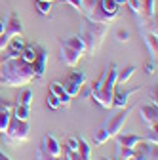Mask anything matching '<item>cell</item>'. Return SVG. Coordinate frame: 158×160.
I'll use <instances>...</instances> for the list:
<instances>
[{
    "mask_svg": "<svg viewBox=\"0 0 158 160\" xmlns=\"http://www.w3.org/2000/svg\"><path fill=\"white\" fill-rule=\"evenodd\" d=\"M34 80L32 65L23 61L21 57L2 59L0 63V82L8 88H23Z\"/></svg>",
    "mask_w": 158,
    "mask_h": 160,
    "instance_id": "1",
    "label": "cell"
},
{
    "mask_svg": "<svg viewBox=\"0 0 158 160\" xmlns=\"http://www.w3.org/2000/svg\"><path fill=\"white\" fill-rule=\"evenodd\" d=\"M116 74H118V67H116V63H111L105 69L101 86L95 92H91V99L97 101L103 109H112V93L116 88Z\"/></svg>",
    "mask_w": 158,
    "mask_h": 160,
    "instance_id": "2",
    "label": "cell"
},
{
    "mask_svg": "<svg viewBox=\"0 0 158 160\" xmlns=\"http://www.w3.org/2000/svg\"><path fill=\"white\" fill-rule=\"evenodd\" d=\"M109 31V25H103V23H93V21H86L80 29V36L82 42L86 46V53L88 55H93V52L99 50V46L103 44V38Z\"/></svg>",
    "mask_w": 158,
    "mask_h": 160,
    "instance_id": "3",
    "label": "cell"
},
{
    "mask_svg": "<svg viewBox=\"0 0 158 160\" xmlns=\"http://www.w3.org/2000/svg\"><path fill=\"white\" fill-rule=\"evenodd\" d=\"M82 2V13L88 17V21L93 23H103V25H111L118 15H109L103 12L101 0H80Z\"/></svg>",
    "mask_w": 158,
    "mask_h": 160,
    "instance_id": "4",
    "label": "cell"
},
{
    "mask_svg": "<svg viewBox=\"0 0 158 160\" xmlns=\"http://www.w3.org/2000/svg\"><path fill=\"white\" fill-rule=\"evenodd\" d=\"M29 132H31V128H29L27 120H17V118L12 116L10 124L4 132V139H6V143H13V145L25 143L29 139Z\"/></svg>",
    "mask_w": 158,
    "mask_h": 160,
    "instance_id": "5",
    "label": "cell"
},
{
    "mask_svg": "<svg viewBox=\"0 0 158 160\" xmlns=\"http://www.w3.org/2000/svg\"><path fill=\"white\" fill-rule=\"evenodd\" d=\"M130 112H131V107H124V109H118V112H116L114 116L107 118V122L103 124V130L107 132L109 139L114 137L116 133L122 132V128H124V124H126V120H128Z\"/></svg>",
    "mask_w": 158,
    "mask_h": 160,
    "instance_id": "6",
    "label": "cell"
},
{
    "mask_svg": "<svg viewBox=\"0 0 158 160\" xmlns=\"http://www.w3.org/2000/svg\"><path fill=\"white\" fill-rule=\"evenodd\" d=\"M84 84H86V74H84V71H71L69 76H67V80L63 82V88H65V92L71 97H74V95H78V93L82 92V86Z\"/></svg>",
    "mask_w": 158,
    "mask_h": 160,
    "instance_id": "7",
    "label": "cell"
},
{
    "mask_svg": "<svg viewBox=\"0 0 158 160\" xmlns=\"http://www.w3.org/2000/svg\"><path fill=\"white\" fill-rule=\"evenodd\" d=\"M23 34V23L19 15L15 12H10L6 15V31H4V38L10 40L12 36H21Z\"/></svg>",
    "mask_w": 158,
    "mask_h": 160,
    "instance_id": "8",
    "label": "cell"
},
{
    "mask_svg": "<svg viewBox=\"0 0 158 160\" xmlns=\"http://www.w3.org/2000/svg\"><path fill=\"white\" fill-rule=\"evenodd\" d=\"M139 112H141L143 122L149 126V130H154L156 128V122H158V107H156V103L141 105L139 107Z\"/></svg>",
    "mask_w": 158,
    "mask_h": 160,
    "instance_id": "9",
    "label": "cell"
},
{
    "mask_svg": "<svg viewBox=\"0 0 158 160\" xmlns=\"http://www.w3.org/2000/svg\"><path fill=\"white\" fill-rule=\"evenodd\" d=\"M23 46H25V40H23V34H21V36H12V38L8 40V44H6V48L2 50V52H4L2 59H12V57H19V53H21Z\"/></svg>",
    "mask_w": 158,
    "mask_h": 160,
    "instance_id": "10",
    "label": "cell"
},
{
    "mask_svg": "<svg viewBox=\"0 0 158 160\" xmlns=\"http://www.w3.org/2000/svg\"><path fill=\"white\" fill-rule=\"evenodd\" d=\"M59 57H61V61L67 67H76L78 61L82 59V53H78L76 50H72V48H69V46L59 42Z\"/></svg>",
    "mask_w": 158,
    "mask_h": 160,
    "instance_id": "11",
    "label": "cell"
},
{
    "mask_svg": "<svg viewBox=\"0 0 158 160\" xmlns=\"http://www.w3.org/2000/svg\"><path fill=\"white\" fill-rule=\"evenodd\" d=\"M139 90H141V86L131 88V90H118V88H114V93H112V107H116V109L128 107V99H130L133 93H137Z\"/></svg>",
    "mask_w": 158,
    "mask_h": 160,
    "instance_id": "12",
    "label": "cell"
},
{
    "mask_svg": "<svg viewBox=\"0 0 158 160\" xmlns=\"http://www.w3.org/2000/svg\"><path fill=\"white\" fill-rule=\"evenodd\" d=\"M46 61H48V53L46 50L38 44V52H36V59L32 61V71H34V78H42L46 74Z\"/></svg>",
    "mask_w": 158,
    "mask_h": 160,
    "instance_id": "13",
    "label": "cell"
},
{
    "mask_svg": "<svg viewBox=\"0 0 158 160\" xmlns=\"http://www.w3.org/2000/svg\"><path fill=\"white\" fill-rule=\"evenodd\" d=\"M116 139V147H126V149H133L139 141H143V137L141 135H137V133H116L114 135Z\"/></svg>",
    "mask_w": 158,
    "mask_h": 160,
    "instance_id": "14",
    "label": "cell"
},
{
    "mask_svg": "<svg viewBox=\"0 0 158 160\" xmlns=\"http://www.w3.org/2000/svg\"><path fill=\"white\" fill-rule=\"evenodd\" d=\"M50 92L59 99V103H61V107H65V109H69L71 107V95L65 92V88H63V84L61 82H57V80H55V82H52L50 84Z\"/></svg>",
    "mask_w": 158,
    "mask_h": 160,
    "instance_id": "15",
    "label": "cell"
},
{
    "mask_svg": "<svg viewBox=\"0 0 158 160\" xmlns=\"http://www.w3.org/2000/svg\"><path fill=\"white\" fill-rule=\"evenodd\" d=\"M40 147L48 152V154H53V156H61V143L57 141V139L52 135V133H46L42 137V143Z\"/></svg>",
    "mask_w": 158,
    "mask_h": 160,
    "instance_id": "16",
    "label": "cell"
},
{
    "mask_svg": "<svg viewBox=\"0 0 158 160\" xmlns=\"http://www.w3.org/2000/svg\"><path fill=\"white\" fill-rule=\"evenodd\" d=\"M61 44H65V46H69V48H72V50H76L78 53H86V46H84V42H82V38L78 36V34H72V36H67V38H61L59 40Z\"/></svg>",
    "mask_w": 158,
    "mask_h": 160,
    "instance_id": "17",
    "label": "cell"
},
{
    "mask_svg": "<svg viewBox=\"0 0 158 160\" xmlns=\"http://www.w3.org/2000/svg\"><path fill=\"white\" fill-rule=\"evenodd\" d=\"M143 42L149 50V55L151 59H156V53H158V42H156V34L152 32H143Z\"/></svg>",
    "mask_w": 158,
    "mask_h": 160,
    "instance_id": "18",
    "label": "cell"
},
{
    "mask_svg": "<svg viewBox=\"0 0 158 160\" xmlns=\"http://www.w3.org/2000/svg\"><path fill=\"white\" fill-rule=\"evenodd\" d=\"M133 72H135V65H126V67H122V69H118V74H116V86L126 84L128 80L133 76Z\"/></svg>",
    "mask_w": 158,
    "mask_h": 160,
    "instance_id": "19",
    "label": "cell"
},
{
    "mask_svg": "<svg viewBox=\"0 0 158 160\" xmlns=\"http://www.w3.org/2000/svg\"><path fill=\"white\" fill-rule=\"evenodd\" d=\"M36 52H38V44H25L23 50H21V53H19V57H21L23 61H27V63L32 65V61L36 59Z\"/></svg>",
    "mask_w": 158,
    "mask_h": 160,
    "instance_id": "20",
    "label": "cell"
},
{
    "mask_svg": "<svg viewBox=\"0 0 158 160\" xmlns=\"http://www.w3.org/2000/svg\"><path fill=\"white\" fill-rule=\"evenodd\" d=\"M12 116L17 118V120H27V122H29V118H31V107L21 105V103H15V107L12 111Z\"/></svg>",
    "mask_w": 158,
    "mask_h": 160,
    "instance_id": "21",
    "label": "cell"
},
{
    "mask_svg": "<svg viewBox=\"0 0 158 160\" xmlns=\"http://www.w3.org/2000/svg\"><path fill=\"white\" fill-rule=\"evenodd\" d=\"M78 139V154H80L82 160H90V152H91V147L86 143L84 137H76Z\"/></svg>",
    "mask_w": 158,
    "mask_h": 160,
    "instance_id": "22",
    "label": "cell"
},
{
    "mask_svg": "<svg viewBox=\"0 0 158 160\" xmlns=\"http://www.w3.org/2000/svg\"><path fill=\"white\" fill-rule=\"evenodd\" d=\"M101 6H103V12L109 13V15H118V8L120 4L116 0H101Z\"/></svg>",
    "mask_w": 158,
    "mask_h": 160,
    "instance_id": "23",
    "label": "cell"
},
{
    "mask_svg": "<svg viewBox=\"0 0 158 160\" xmlns=\"http://www.w3.org/2000/svg\"><path fill=\"white\" fill-rule=\"evenodd\" d=\"M17 103H21V105H27V107H31V103H32V90H29V88H23L21 92H19Z\"/></svg>",
    "mask_w": 158,
    "mask_h": 160,
    "instance_id": "24",
    "label": "cell"
},
{
    "mask_svg": "<svg viewBox=\"0 0 158 160\" xmlns=\"http://www.w3.org/2000/svg\"><path fill=\"white\" fill-rule=\"evenodd\" d=\"M107 141H109V135H107V132L103 128H99V130L93 133V145L99 147V145H105Z\"/></svg>",
    "mask_w": 158,
    "mask_h": 160,
    "instance_id": "25",
    "label": "cell"
},
{
    "mask_svg": "<svg viewBox=\"0 0 158 160\" xmlns=\"http://www.w3.org/2000/svg\"><path fill=\"white\" fill-rule=\"evenodd\" d=\"M141 15H154V0H139Z\"/></svg>",
    "mask_w": 158,
    "mask_h": 160,
    "instance_id": "26",
    "label": "cell"
},
{
    "mask_svg": "<svg viewBox=\"0 0 158 160\" xmlns=\"http://www.w3.org/2000/svg\"><path fill=\"white\" fill-rule=\"evenodd\" d=\"M12 120V111H0V133H4Z\"/></svg>",
    "mask_w": 158,
    "mask_h": 160,
    "instance_id": "27",
    "label": "cell"
},
{
    "mask_svg": "<svg viewBox=\"0 0 158 160\" xmlns=\"http://www.w3.org/2000/svg\"><path fill=\"white\" fill-rule=\"evenodd\" d=\"M130 158H133V149L116 147V160H130Z\"/></svg>",
    "mask_w": 158,
    "mask_h": 160,
    "instance_id": "28",
    "label": "cell"
},
{
    "mask_svg": "<svg viewBox=\"0 0 158 160\" xmlns=\"http://www.w3.org/2000/svg\"><path fill=\"white\" fill-rule=\"evenodd\" d=\"M34 160H63V156H53V154H48L42 147H38L36 149V156Z\"/></svg>",
    "mask_w": 158,
    "mask_h": 160,
    "instance_id": "29",
    "label": "cell"
},
{
    "mask_svg": "<svg viewBox=\"0 0 158 160\" xmlns=\"http://www.w3.org/2000/svg\"><path fill=\"white\" fill-rule=\"evenodd\" d=\"M36 10L40 12L42 15H50V10H52V2H48V0H36Z\"/></svg>",
    "mask_w": 158,
    "mask_h": 160,
    "instance_id": "30",
    "label": "cell"
},
{
    "mask_svg": "<svg viewBox=\"0 0 158 160\" xmlns=\"http://www.w3.org/2000/svg\"><path fill=\"white\" fill-rule=\"evenodd\" d=\"M46 103H48V107H50V109H53V111L61 109V103H59V99H57L52 92H48V99H46Z\"/></svg>",
    "mask_w": 158,
    "mask_h": 160,
    "instance_id": "31",
    "label": "cell"
},
{
    "mask_svg": "<svg viewBox=\"0 0 158 160\" xmlns=\"http://www.w3.org/2000/svg\"><path fill=\"white\" fill-rule=\"evenodd\" d=\"M126 4L130 6V10L135 15H141V4H139V0H126Z\"/></svg>",
    "mask_w": 158,
    "mask_h": 160,
    "instance_id": "32",
    "label": "cell"
},
{
    "mask_svg": "<svg viewBox=\"0 0 158 160\" xmlns=\"http://www.w3.org/2000/svg\"><path fill=\"white\" fill-rule=\"evenodd\" d=\"M13 107H15L13 101H8V99L0 95V111H13Z\"/></svg>",
    "mask_w": 158,
    "mask_h": 160,
    "instance_id": "33",
    "label": "cell"
},
{
    "mask_svg": "<svg viewBox=\"0 0 158 160\" xmlns=\"http://www.w3.org/2000/svg\"><path fill=\"white\" fill-rule=\"evenodd\" d=\"M145 141H147V143H152V145H156V143H158V133H156V128H154V130H149V133H147V137H145Z\"/></svg>",
    "mask_w": 158,
    "mask_h": 160,
    "instance_id": "34",
    "label": "cell"
},
{
    "mask_svg": "<svg viewBox=\"0 0 158 160\" xmlns=\"http://www.w3.org/2000/svg\"><path fill=\"white\" fill-rule=\"evenodd\" d=\"M65 147H67L69 151H78V139H76V137H69L67 143H65Z\"/></svg>",
    "mask_w": 158,
    "mask_h": 160,
    "instance_id": "35",
    "label": "cell"
},
{
    "mask_svg": "<svg viewBox=\"0 0 158 160\" xmlns=\"http://www.w3.org/2000/svg\"><path fill=\"white\" fill-rule=\"evenodd\" d=\"M63 4H69V6H72L76 12H82V2L80 0H61Z\"/></svg>",
    "mask_w": 158,
    "mask_h": 160,
    "instance_id": "36",
    "label": "cell"
},
{
    "mask_svg": "<svg viewBox=\"0 0 158 160\" xmlns=\"http://www.w3.org/2000/svg\"><path fill=\"white\" fill-rule=\"evenodd\" d=\"M116 38L120 40V42H128V40H130V32H128V31H122V29H120V31L116 32Z\"/></svg>",
    "mask_w": 158,
    "mask_h": 160,
    "instance_id": "37",
    "label": "cell"
},
{
    "mask_svg": "<svg viewBox=\"0 0 158 160\" xmlns=\"http://www.w3.org/2000/svg\"><path fill=\"white\" fill-rule=\"evenodd\" d=\"M145 69H147V74H154V72H156V67L152 65V61H151V63H147V67H145Z\"/></svg>",
    "mask_w": 158,
    "mask_h": 160,
    "instance_id": "38",
    "label": "cell"
},
{
    "mask_svg": "<svg viewBox=\"0 0 158 160\" xmlns=\"http://www.w3.org/2000/svg\"><path fill=\"white\" fill-rule=\"evenodd\" d=\"M6 31V17H0V34H4Z\"/></svg>",
    "mask_w": 158,
    "mask_h": 160,
    "instance_id": "39",
    "label": "cell"
},
{
    "mask_svg": "<svg viewBox=\"0 0 158 160\" xmlns=\"http://www.w3.org/2000/svg\"><path fill=\"white\" fill-rule=\"evenodd\" d=\"M0 160H12V158H10V156H8L2 149H0Z\"/></svg>",
    "mask_w": 158,
    "mask_h": 160,
    "instance_id": "40",
    "label": "cell"
},
{
    "mask_svg": "<svg viewBox=\"0 0 158 160\" xmlns=\"http://www.w3.org/2000/svg\"><path fill=\"white\" fill-rule=\"evenodd\" d=\"M151 97H152V103H156V88L151 90Z\"/></svg>",
    "mask_w": 158,
    "mask_h": 160,
    "instance_id": "41",
    "label": "cell"
},
{
    "mask_svg": "<svg viewBox=\"0 0 158 160\" xmlns=\"http://www.w3.org/2000/svg\"><path fill=\"white\" fill-rule=\"evenodd\" d=\"M61 156H63V160H71V158H69V156H67L65 152H61Z\"/></svg>",
    "mask_w": 158,
    "mask_h": 160,
    "instance_id": "42",
    "label": "cell"
},
{
    "mask_svg": "<svg viewBox=\"0 0 158 160\" xmlns=\"http://www.w3.org/2000/svg\"><path fill=\"white\" fill-rule=\"evenodd\" d=\"M116 2H118V4H126V0H116Z\"/></svg>",
    "mask_w": 158,
    "mask_h": 160,
    "instance_id": "43",
    "label": "cell"
},
{
    "mask_svg": "<svg viewBox=\"0 0 158 160\" xmlns=\"http://www.w3.org/2000/svg\"><path fill=\"white\" fill-rule=\"evenodd\" d=\"M101 160H109V158H101Z\"/></svg>",
    "mask_w": 158,
    "mask_h": 160,
    "instance_id": "44",
    "label": "cell"
},
{
    "mask_svg": "<svg viewBox=\"0 0 158 160\" xmlns=\"http://www.w3.org/2000/svg\"><path fill=\"white\" fill-rule=\"evenodd\" d=\"M48 2H53V0H48Z\"/></svg>",
    "mask_w": 158,
    "mask_h": 160,
    "instance_id": "45",
    "label": "cell"
},
{
    "mask_svg": "<svg viewBox=\"0 0 158 160\" xmlns=\"http://www.w3.org/2000/svg\"><path fill=\"white\" fill-rule=\"evenodd\" d=\"M130 160H135V158H130Z\"/></svg>",
    "mask_w": 158,
    "mask_h": 160,
    "instance_id": "46",
    "label": "cell"
}]
</instances>
